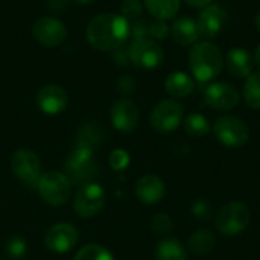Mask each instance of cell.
<instances>
[{"label": "cell", "mask_w": 260, "mask_h": 260, "mask_svg": "<svg viewBox=\"0 0 260 260\" xmlns=\"http://www.w3.org/2000/svg\"><path fill=\"white\" fill-rule=\"evenodd\" d=\"M32 34L38 43L47 47H56L62 44L67 38V27L62 21L53 17H41L35 20L32 26Z\"/></svg>", "instance_id": "8fae6325"}, {"label": "cell", "mask_w": 260, "mask_h": 260, "mask_svg": "<svg viewBox=\"0 0 260 260\" xmlns=\"http://www.w3.org/2000/svg\"><path fill=\"white\" fill-rule=\"evenodd\" d=\"M254 23H256V27L260 30V11L257 12V15H256V20H254Z\"/></svg>", "instance_id": "74e56055"}, {"label": "cell", "mask_w": 260, "mask_h": 260, "mask_svg": "<svg viewBox=\"0 0 260 260\" xmlns=\"http://www.w3.org/2000/svg\"><path fill=\"white\" fill-rule=\"evenodd\" d=\"M250 221H251L250 209L241 201H232L216 213L215 225L222 236L235 238L248 229Z\"/></svg>", "instance_id": "277c9868"}, {"label": "cell", "mask_w": 260, "mask_h": 260, "mask_svg": "<svg viewBox=\"0 0 260 260\" xmlns=\"http://www.w3.org/2000/svg\"><path fill=\"white\" fill-rule=\"evenodd\" d=\"M78 242V230L69 222H59L52 225L44 238L46 247L58 254L70 251Z\"/></svg>", "instance_id": "7c38bea8"}, {"label": "cell", "mask_w": 260, "mask_h": 260, "mask_svg": "<svg viewBox=\"0 0 260 260\" xmlns=\"http://www.w3.org/2000/svg\"><path fill=\"white\" fill-rule=\"evenodd\" d=\"M244 99L251 108L260 110V72L247 76L244 84Z\"/></svg>", "instance_id": "484cf974"}, {"label": "cell", "mask_w": 260, "mask_h": 260, "mask_svg": "<svg viewBox=\"0 0 260 260\" xmlns=\"http://www.w3.org/2000/svg\"><path fill=\"white\" fill-rule=\"evenodd\" d=\"M105 204V192L101 184H82L73 200V209L81 218H91L98 215Z\"/></svg>", "instance_id": "ba28073f"}, {"label": "cell", "mask_w": 260, "mask_h": 260, "mask_svg": "<svg viewBox=\"0 0 260 260\" xmlns=\"http://www.w3.org/2000/svg\"><path fill=\"white\" fill-rule=\"evenodd\" d=\"M128 56L131 62L142 69H154L158 67L165 59V52L161 46L152 38H140L134 40L128 50Z\"/></svg>", "instance_id": "9c48e42d"}, {"label": "cell", "mask_w": 260, "mask_h": 260, "mask_svg": "<svg viewBox=\"0 0 260 260\" xmlns=\"http://www.w3.org/2000/svg\"><path fill=\"white\" fill-rule=\"evenodd\" d=\"M189 67L198 82L206 84L213 81L224 67V56L221 49L210 41L195 44L189 55Z\"/></svg>", "instance_id": "7a4b0ae2"}, {"label": "cell", "mask_w": 260, "mask_h": 260, "mask_svg": "<svg viewBox=\"0 0 260 260\" xmlns=\"http://www.w3.org/2000/svg\"><path fill=\"white\" fill-rule=\"evenodd\" d=\"M64 171L72 184L82 186L91 183L98 172V163L94 160L93 151L81 146H73L70 155L66 160Z\"/></svg>", "instance_id": "3957f363"}, {"label": "cell", "mask_w": 260, "mask_h": 260, "mask_svg": "<svg viewBox=\"0 0 260 260\" xmlns=\"http://www.w3.org/2000/svg\"><path fill=\"white\" fill-rule=\"evenodd\" d=\"M110 165L114 171H123L129 165V154L125 149H114L110 154Z\"/></svg>", "instance_id": "4dcf8cb0"}, {"label": "cell", "mask_w": 260, "mask_h": 260, "mask_svg": "<svg viewBox=\"0 0 260 260\" xmlns=\"http://www.w3.org/2000/svg\"><path fill=\"white\" fill-rule=\"evenodd\" d=\"M152 230L158 235H168L172 230V221L166 213H158L152 218Z\"/></svg>", "instance_id": "1f68e13d"}, {"label": "cell", "mask_w": 260, "mask_h": 260, "mask_svg": "<svg viewBox=\"0 0 260 260\" xmlns=\"http://www.w3.org/2000/svg\"><path fill=\"white\" fill-rule=\"evenodd\" d=\"M166 193V186L163 180L157 175L148 174L139 178L136 183V197L143 204H157L163 200Z\"/></svg>", "instance_id": "e0dca14e"}, {"label": "cell", "mask_w": 260, "mask_h": 260, "mask_svg": "<svg viewBox=\"0 0 260 260\" xmlns=\"http://www.w3.org/2000/svg\"><path fill=\"white\" fill-rule=\"evenodd\" d=\"M104 142V129L99 123L87 122L84 123L76 134V140L73 146H81L94 151L96 146H99Z\"/></svg>", "instance_id": "44dd1931"}, {"label": "cell", "mask_w": 260, "mask_h": 260, "mask_svg": "<svg viewBox=\"0 0 260 260\" xmlns=\"http://www.w3.org/2000/svg\"><path fill=\"white\" fill-rule=\"evenodd\" d=\"M146 9L157 20H169L174 18L180 9V0H145Z\"/></svg>", "instance_id": "cb8c5ba5"}, {"label": "cell", "mask_w": 260, "mask_h": 260, "mask_svg": "<svg viewBox=\"0 0 260 260\" xmlns=\"http://www.w3.org/2000/svg\"><path fill=\"white\" fill-rule=\"evenodd\" d=\"M122 9V17L129 20H137L142 14V3L139 0H125L120 6Z\"/></svg>", "instance_id": "f546056e"}, {"label": "cell", "mask_w": 260, "mask_h": 260, "mask_svg": "<svg viewBox=\"0 0 260 260\" xmlns=\"http://www.w3.org/2000/svg\"><path fill=\"white\" fill-rule=\"evenodd\" d=\"M171 29L168 27V24L163 20H155L148 26V34L154 38V40H163L169 35Z\"/></svg>", "instance_id": "d6a6232c"}, {"label": "cell", "mask_w": 260, "mask_h": 260, "mask_svg": "<svg viewBox=\"0 0 260 260\" xmlns=\"http://www.w3.org/2000/svg\"><path fill=\"white\" fill-rule=\"evenodd\" d=\"M129 35L134 37V40L146 38L148 35V26L145 21H134L133 26H129Z\"/></svg>", "instance_id": "836d02e7"}, {"label": "cell", "mask_w": 260, "mask_h": 260, "mask_svg": "<svg viewBox=\"0 0 260 260\" xmlns=\"http://www.w3.org/2000/svg\"><path fill=\"white\" fill-rule=\"evenodd\" d=\"M192 213L197 219L200 221H207L212 216V207L207 200L198 198L192 203Z\"/></svg>", "instance_id": "f1b7e54d"}, {"label": "cell", "mask_w": 260, "mask_h": 260, "mask_svg": "<svg viewBox=\"0 0 260 260\" xmlns=\"http://www.w3.org/2000/svg\"><path fill=\"white\" fill-rule=\"evenodd\" d=\"M216 245V238L209 230H198L195 232L187 242V248L195 256H206L213 251Z\"/></svg>", "instance_id": "603a6c76"}, {"label": "cell", "mask_w": 260, "mask_h": 260, "mask_svg": "<svg viewBox=\"0 0 260 260\" xmlns=\"http://www.w3.org/2000/svg\"><path fill=\"white\" fill-rule=\"evenodd\" d=\"M165 88L172 98L181 99L192 94V91L195 90V82L184 72H174L166 78Z\"/></svg>", "instance_id": "ffe728a7"}, {"label": "cell", "mask_w": 260, "mask_h": 260, "mask_svg": "<svg viewBox=\"0 0 260 260\" xmlns=\"http://www.w3.org/2000/svg\"><path fill=\"white\" fill-rule=\"evenodd\" d=\"M26 251H27V244L21 236H11L6 241L5 253L11 260H21L26 256Z\"/></svg>", "instance_id": "83f0119b"}, {"label": "cell", "mask_w": 260, "mask_h": 260, "mask_svg": "<svg viewBox=\"0 0 260 260\" xmlns=\"http://www.w3.org/2000/svg\"><path fill=\"white\" fill-rule=\"evenodd\" d=\"M37 190L44 203L50 206H62L67 203L72 193V183L66 174L50 171L41 174L37 183Z\"/></svg>", "instance_id": "5b68a950"}, {"label": "cell", "mask_w": 260, "mask_h": 260, "mask_svg": "<svg viewBox=\"0 0 260 260\" xmlns=\"http://www.w3.org/2000/svg\"><path fill=\"white\" fill-rule=\"evenodd\" d=\"M171 35L177 44H180L183 47L192 46L200 38L197 21L189 17H181V18L175 20L171 26Z\"/></svg>", "instance_id": "d6986e66"}, {"label": "cell", "mask_w": 260, "mask_h": 260, "mask_svg": "<svg viewBox=\"0 0 260 260\" xmlns=\"http://www.w3.org/2000/svg\"><path fill=\"white\" fill-rule=\"evenodd\" d=\"M11 168L17 178L29 187H37L41 175V163L38 155L30 149H17L11 158Z\"/></svg>", "instance_id": "30bf717a"}, {"label": "cell", "mask_w": 260, "mask_h": 260, "mask_svg": "<svg viewBox=\"0 0 260 260\" xmlns=\"http://www.w3.org/2000/svg\"><path fill=\"white\" fill-rule=\"evenodd\" d=\"M183 116L184 110L180 102H177L175 99H165L154 107L149 120L157 133L168 134L175 131L181 125Z\"/></svg>", "instance_id": "8992f818"}, {"label": "cell", "mask_w": 260, "mask_h": 260, "mask_svg": "<svg viewBox=\"0 0 260 260\" xmlns=\"http://www.w3.org/2000/svg\"><path fill=\"white\" fill-rule=\"evenodd\" d=\"M204 104L215 110H232L239 104V93L232 84L213 82L204 90Z\"/></svg>", "instance_id": "4fadbf2b"}, {"label": "cell", "mask_w": 260, "mask_h": 260, "mask_svg": "<svg viewBox=\"0 0 260 260\" xmlns=\"http://www.w3.org/2000/svg\"><path fill=\"white\" fill-rule=\"evenodd\" d=\"M129 21L122 15L105 12L88 23L87 40L98 50H119L129 37Z\"/></svg>", "instance_id": "6da1fadb"}, {"label": "cell", "mask_w": 260, "mask_h": 260, "mask_svg": "<svg viewBox=\"0 0 260 260\" xmlns=\"http://www.w3.org/2000/svg\"><path fill=\"white\" fill-rule=\"evenodd\" d=\"M225 9L221 5L212 3L207 8H204L197 20V26H198V32L200 37L210 40L215 38L221 34L224 23H225Z\"/></svg>", "instance_id": "9a60e30c"}, {"label": "cell", "mask_w": 260, "mask_h": 260, "mask_svg": "<svg viewBox=\"0 0 260 260\" xmlns=\"http://www.w3.org/2000/svg\"><path fill=\"white\" fill-rule=\"evenodd\" d=\"M227 70L235 78H247L253 70V58L251 55L241 47H233L227 52Z\"/></svg>", "instance_id": "ac0fdd59"}, {"label": "cell", "mask_w": 260, "mask_h": 260, "mask_svg": "<svg viewBox=\"0 0 260 260\" xmlns=\"http://www.w3.org/2000/svg\"><path fill=\"white\" fill-rule=\"evenodd\" d=\"M73 2L81 3V5H88V3H93V2H96V0H73Z\"/></svg>", "instance_id": "8d00e7d4"}, {"label": "cell", "mask_w": 260, "mask_h": 260, "mask_svg": "<svg viewBox=\"0 0 260 260\" xmlns=\"http://www.w3.org/2000/svg\"><path fill=\"white\" fill-rule=\"evenodd\" d=\"M75 260H116L114 256L102 245L98 244H88L85 247H82L76 256Z\"/></svg>", "instance_id": "4316f807"}, {"label": "cell", "mask_w": 260, "mask_h": 260, "mask_svg": "<svg viewBox=\"0 0 260 260\" xmlns=\"http://www.w3.org/2000/svg\"><path fill=\"white\" fill-rule=\"evenodd\" d=\"M155 260H187V251L180 241L165 238L155 247Z\"/></svg>", "instance_id": "7402d4cb"}, {"label": "cell", "mask_w": 260, "mask_h": 260, "mask_svg": "<svg viewBox=\"0 0 260 260\" xmlns=\"http://www.w3.org/2000/svg\"><path fill=\"white\" fill-rule=\"evenodd\" d=\"M254 62H256V66L260 69V44L257 46V49H256V53H254Z\"/></svg>", "instance_id": "d590c367"}, {"label": "cell", "mask_w": 260, "mask_h": 260, "mask_svg": "<svg viewBox=\"0 0 260 260\" xmlns=\"http://www.w3.org/2000/svg\"><path fill=\"white\" fill-rule=\"evenodd\" d=\"M110 117L113 126L120 133H133L139 126V108L129 99H119L113 104Z\"/></svg>", "instance_id": "5bb4252c"}, {"label": "cell", "mask_w": 260, "mask_h": 260, "mask_svg": "<svg viewBox=\"0 0 260 260\" xmlns=\"http://www.w3.org/2000/svg\"><path fill=\"white\" fill-rule=\"evenodd\" d=\"M189 6H192V8H200V9H204V8H207L209 5H212V2L213 0H184Z\"/></svg>", "instance_id": "e575fe53"}, {"label": "cell", "mask_w": 260, "mask_h": 260, "mask_svg": "<svg viewBox=\"0 0 260 260\" xmlns=\"http://www.w3.org/2000/svg\"><path fill=\"white\" fill-rule=\"evenodd\" d=\"M210 122L200 113H192L184 120V131L192 137H204L210 133Z\"/></svg>", "instance_id": "d4e9b609"}, {"label": "cell", "mask_w": 260, "mask_h": 260, "mask_svg": "<svg viewBox=\"0 0 260 260\" xmlns=\"http://www.w3.org/2000/svg\"><path fill=\"white\" fill-rule=\"evenodd\" d=\"M69 102L67 93L56 84L44 85L37 94V105L46 114H58L66 110Z\"/></svg>", "instance_id": "2e32d148"}, {"label": "cell", "mask_w": 260, "mask_h": 260, "mask_svg": "<svg viewBox=\"0 0 260 260\" xmlns=\"http://www.w3.org/2000/svg\"><path fill=\"white\" fill-rule=\"evenodd\" d=\"M216 139L229 148H241L250 139V129L247 123L235 116H222L213 125Z\"/></svg>", "instance_id": "52a82bcc"}]
</instances>
